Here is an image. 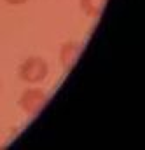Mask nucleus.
I'll return each instance as SVG.
<instances>
[{
    "instance_id": "nucleus-4",
    "label": "nucleus",
    "mask_w": 145,
    "mask_h": 150,
    "mask_svg": "<svg viewBox=\"0 0 145 150\" xmlns=\"http://www.w3.org/2000/svg\"><path fill=\"white\" fill-rule=\"evenodd\" d=\"M79 2H80V9L89 18H98L107 4V0H79Z\"/></svg>"
},
{
    "instance_id": "nucleus-5",
    "label": "nucleus",
    "mask_w": 145,
    "mask_h": 150,
    "mask_svg": "<svg viewBox=\"0 0 145 150\" xmlns=\"http://www.w3.org/2000/svg\"><path fill=\"white\" fill-rule=\"evenodd\" d=\"M7 4H11V5H21V4H25L26 0H5Z\"/></svg>"
},
{
    "instance_id": "nucleus-2",
    "label": "nucleus",
    "mask_w": 145,
    "mask_h": 150,
    "mask_svg": "<svg viewBox=\"0 0 145 150\" xmlns=\"http://www.w3.org/2000/svg\"><path fill=\"white\" fill-rule=\"evenodd\" d=\"M19 107L21 110L28 115H37L44 108V105L47 103V94L44 89L40 87H28L23 91L21 98H19Z\"/></svg>"
},
{
    "instance_id": "nucleus-3",
    "label": "nucleus",
    "mask_w": 145,
    "mask_h": 150,
    "mask_svg": "<svg viewBox=\"0 0 145 150\" xmlns=\"http://www.w3.org/2000/svg\"><path fill=\"white\" fill-rule=\"evenodd\" d=\"M80 56V44L75 40H68L60 47V63L65 70H72Z\"/></svg>"
},
{
    "instance_id": "nucleus-1",
    "label": "nucleus",
    "mask_w": 145,
    "mask_h": 150,
    "mask_svg": "<svg viewBox=\"0 0 145 150\" xmlns=\"http://www.w3.org/2000/svg\"><path fill=\"white\" fill-rule=\"evenodd\" d=\"M49 74V67H47V61L40 56H30L26 58L19 68H18V75L21 80L28 82V84H38L42 82Z\"/></svg>"
}]
</instances>
